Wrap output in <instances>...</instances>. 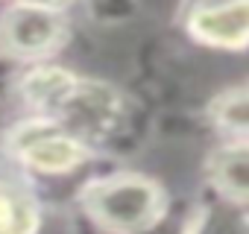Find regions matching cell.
<instances>
[{"label": "cell", "mask_w": 249, "mask_h": 234, "mask_svg": "<svg viewBox=\"0 0 249 234\" xmlns=\"http://www.w3.org/2000/svg\"><path fill=\"white\" fill-rule=\"evenodd\" d=\"M85 211L106 234H144L164 217V193L156 182L120 173L94 182L85 196Z\"/></svg>", "instance_id": "1"}, {"label": "cell", "mask_w": 249, "mask_h": 234, "mask_svg": "<svg viewBox=\"0 0 249 234\" xmlns=\"http://www.w3.org/2000/svg\"><path fill=\"white\" fill-rule=\"evenodd\" d=\"M12 152L30 170L59 176L71 173L85 161V141L68 132L50 117H33L12 132Z\"/></svg>", "instance_id": "2"}, {"label": "cell", "mask_w": 249, "mask_h": 234, "mask_svg": "<svg viewBox=\"0 0 249 234\" xmlns=\"http://www.w3.org/2000/svg\"><path fill=\"white\" fill-rule=\"evenodd\" d=\"M65 18L62 12L15 3L0 15V47L18 59H47L65 41Z\"/></svg>", "instance_id": "3"}, {"label": "cell", "mask_w": 249, "mask_h": 234, "mask_svg": "<svg viewBox=\"0 0 249 234\" xmlns=\"http://www.w3.org/2000/svg\"><path fill=\"white\" fill-rule=\"evenodd\" d=\"M188 30L196 41L220 50L249 47V0H220L191 12Z\"/></svg>", "instance_id": "4"}, {"label": "cell", "mask_w": 249, "mask_h": 234, "mask_svg": "<svg viewBox=\"0 0 249 234\" xmlns=\"http://www.w3.org/2000/svg\"><path fill=\"white\" fill-rule=\"evenodd\" d=\"M211 182L223 199L249 205V141H234L214 152Z\"/></svg>", "instance_id": "5"}, {"label": "cell", "mask_w": 249, "mask_h": 234, "mask_svg": "<svg viewBox=\"0 0 249 234\" xmlns=\"http://www.w3.org/2000/svg\"><path fill=\"white\" fill-rule=\"evenodd\" d=\"M38 202L21 182H0V234H33Z\"/></svg>", "instance_id": "6"}, {"label": "cell", "mask_w": 249, "mask_h": 234, "mask_svg": "<svg viewBox=\"0 0 249 234\" xmlns=\"http://www.w3.org/2000/svg\"><path fill=\"white\" fill-rule=\"evenodd\" d=\"M188 234H249V214L229 199L208 205Z\"/></svg>", "instance_id": "7"}, {"label": "cell", "mask_w": 249, "mask_h": 234, "mask_svg": "<svg viewBox=\"0 0 249 234\" xmlns=\"http://www.w3.org/2000/svg\"><path fill=\"white\" fill-rule=\"evenodd\" d=\"M214 120L237 135V138H249V88L240 91H229L214 102Z\"/></svg>", "instance_id": "8"}, {"label": "cell", "mask_w": 249, "mask_h": 234, "mask_svg": "<svg viewBox=\"0 0 249 234\" xmlns=\"http://www.w3.org/2000/svg\"><path fill=\"white\" fill-rule=\"evenodd\" d=\"M18 3H30V6H41V9H53V12H62L68 9L73 0H18Z\"/></svg>", "instance_id": "9"}]
</instances>
